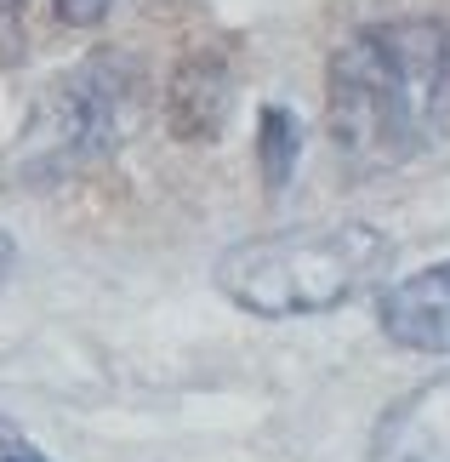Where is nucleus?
Listing matches in <instances>:
<instances>
[{
  "instance_id": "1",
  "label": "nucleus",
  "mask_w": 450,
  "mask_h": 462,
  "mask_svg": "<svg viewBox=\"0 0 450 462\" xmlns=\"http://www.w3.org/2000/svg\"><path fill=\"white\" fill-rule=\"evenodd\" d=\"M326 132L359 177L434 154L450 132V17L393 12L342 34L326 63Z\"/></svg>"
},
{
  "instance_id": "2",
  "label": "nucleus",
  "mask_w": 450,
  "mask_h": 462,
  "mask_svg": "<svg viewBox=\"0 0 450 462\" xmlns=\"http://www.w3.org/2000/svg\"><path fill=\"white\" fill-rule=\"evenodd\" d=\"M393 269V240L371 223H297L240 240L217 257V291L257 319L331 314L382 286Z\"/></svg>"
},
{
  "instance_id": "3",
  "label": "nucleus",
  "mask_w": 450,
  "mask_h": 462,
  "mask_svg": "<svg viewBox=\"0 0 450 462\" xmlns=\"http://www.w3.org/2000/svg\"><path fill=\"white\" fill-rule=\"evenodd\" d=\"M137 97H142V86H137V69L125 51H92L75 69H63L34 97L23 132L12 143V160H6L12 183L51 189V183H69V177L92 171L132 132Z\"/></svg>"
},
{
  "instance_id": "4",
  "label": "nucleus",
  "mask_w": 450,
  "mask_h": 462,
  "mask_svg": "<svg viewBox=\"0 0 450 462\" xmlns=\"http://www.w3.org/2000/svg\"><path fill=\"white\" fill-rule=\"evenodd\" d=\"M234 115V51L200 46L166 80V126L177 143H217Z\"/></svg>"
},
{
  "instance_id": "5",
  "label": "nucleus",
  "mask_w": 450,
  "mask_h": 462,
  "mask_svg": "<svg viewBox=\"0 0 450 462\" xmlns=\"http://www.w3.org/2000/svg\"><path fill=\"white\" fill-rule=\"evenodd\" d=\"M376 326L393 348L410 354H450V257L393 280L376 297Z\"/></svg>"
},
{
  "instance_id": "6",
  "label": "nucleus",
  "mask_w": 450,
  "mask_h": 462,
  "mask_svg": "<svg viewBox=\"0 0 450 462\" xmlns=\"http://www.w3.org/2000/svg\"><path fill=\"white\" fill-rule=\"evenodd\" d=\"M371 462H450V371L417 383L376 417Z\"/></svg>"
},
{
  "instance_id": "7",
  "label": "nucleus",
  "mask_w": 450,
  "mask_h": 462,
  "mask_svg": "<svg viewBox=\"0 0 450 462\" xmlns=\"http://www.w3.org/2000/svg\"><path fill=\"white\" fill-rule=\"evenodd\" d=\"M297 154H302V120L291 109H280V103H262L257 109V171H262L268 194H280L297 177Z\"/></svg>"
},
{
  "instance_id": "8",
  "label": "nucleus",
  "mask_w": 450,
  "mask_h": 462,
  "mask_svg": "<svg viewBox=\"0 0 450 462\" xmlns=\"http://www.w3.org/2000/svg\"><path fill=\"white\" fill-rule=\"evenodd\" d=\"M29 51V0H0V69L23 63Z\"/></svg>"
},
{
  "instance_id": "9",
  "label": "nucleus",
  "mask_w": 450,
  "mask_h": 462,
  "mask_svg": "<svg viewBox=\"0 0 450 462\" xmlns=\"http://www.w3.org/2000/svg\"><path fill=\"white\" fill-rule=\"evenodd\" d=\"M109 12H115V0H51V17H58V23H69V29H92V23H103Z\"/></svg>"
},
{
  "instance_id": "10",
  "label": "nucleus",
  "mask_w": 450,
  "mask_h": 462,
  "mask_svg": "<svg viewBox=\"0 0 450 462\" xmlns=\"http://www.w3.org/2000/svg\"><path fill=\"white\" fill-rule=\"evenodd\" d=\"M0 462H51L41 446H34V439L17 429V422H6L0 417Z\"/></svg>"
},
{
  "instance_id": "11",
  "label": "nucleus",
  "mask_w": 450,
  "mask_h": 462,
  "mask_svg": "<svg viewBox=\"0 0 450 462\" xmlns=\"http://www.w3.org/2000/svg\"><path fill=\"white\" fill-rule=\"evenodd\" d=\"M12 263H17V245H12V235L0 228V286L12 280Z\"/></svg>"
}]
</instances>
